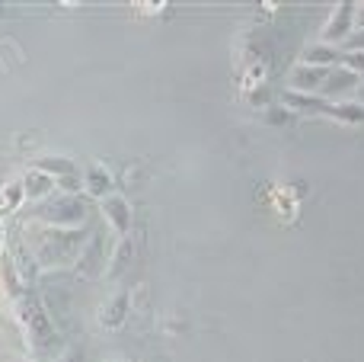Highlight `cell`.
Segmentation results:
<instances>
[{"instance_id":"obj_1","label":"cell","mask_w":364,"mask_h":362,"mask_svg":"<svg viewBox=\"0 0 364 362\" xmlns=\"http://www.w3.org/2000/svg\"><path fill=\"white\" fill-rule=\"evenodd\" d=\"M45 222L55 224V228H64V231H74L77 224H83L87 218V202L80 196H64V199H55V202L45 209Z\"/></svg>"},{"instance_id":"obj_2","label":"cell","mask_w":364,"mask_h":362,"mask_svg":"<svg viewBox=\"0 0 364 362\" xmlns=\"http://www.w3.org/2000/svg\"><path fill=\"white\" fill-rule=\"evenodd\" d=\"M19 318H23L26 331H29V337L36 340L38 346H45L51 340V327H48V318H45L42 311H38L32 301H19Z\"/></svg>"},{"instance_id":"obj_3","label":"cell","mask_w":364,"mask_h":362,"mask_svg":"<svg viewBox=\"0 0 364 362\" xmlns=\"http://www.w3.org/2000/svg\"><path fill=\"white\" fill-rule=\"evenodd\" d=\"M326 77H329V71H326V68H310V64H304V68H294V71H291V87H294V93H310V90H323Z\"/></svg>"},{"instance_id":"obj_4","label":"cell","mask_w":364,"mask_h":362,"mask_svg":"<svg viewBox=\"0 0 364 362\" xmlns=\"http://www.w3.org/2000/svg\"><path fill=\"white\" fill-rule=\"evenodd\" d=\"M352 19H355V4H339L336 16L329 19L326 32H323V45H333L336 38L352 36Z\"/></svg>"},{"instance_id":"obj_5","label":"cell","mask_w":364,"mask_h":362,"mask_svg":"<svg viewBox=\"0 0 364 362\" xmlns=\"http://www.w3.org/2000/svg\"><path fill=\"white\" fill-rule=\"evenodd\" d=\"M102 212H106L109 224H112L119 234H125V231L132 228V205H128L122 196H106L102 199Z\"/></svg>"},{"instance_id":"obj_6","label":"cell","mask_w":364,"mask_h":362,"mask_svg":"<svg viewBox=\"0 0 364 362\" xmlns=\"http://www.w3.org/2000/svg\"><path fill=\"white\" fill-rule=\"evenodd\" d=\"M284 106L288 109H301V113H329L333 103H326L323 96H310V93H284Z\"/></svg>"},{"instance_id":"obj_7","label":"cell","mask_w":364,"mask_h":362,"mask_svg":"<svg viewBox=\"0 0 364 362\" xmlns=\"http://www.w3.org/2000/svg\"><path fill=\"white\" fill-rule=\"evenodd\" d=\"M83 186L90 190V196H100V199H106V192H109V186H112V177H109L102 167H87V180H83Z\"/></svg>"},{"instance_id":"obj_8","label":"cell","mask_w":364,"mask_h":362,"mask_svg":"<svg viewBox=\"0 0 364 362\" xmlns=\"http://www.w3.org/2000/svg\"><path fill=\"white\" fill-rule=\"evenodd\" d=\"M358 87V74L352 71H339V74H329L326 83H323V93L333 96V93H348V90Z\"/></svg>"},{"instance_id":"obj_9","label":"cell","mask_w":364,"mask_h":362,"mask_svg":"<svg viewBox=\"0 0 364 362\" xmlns=\"http://www.w3.org/2000/svg\"><path fill=\"white\" fill-rule=\"evenodd\" d=\"M51 186H55V180L48 177V173H42V170H32L29 177H26V186H23V192L29 199H42L45 192L51 190Z\"/></svg>"},{"instance_id":"obj_10","label":"cell","mask_w":364,"mask_h":362,"mask_svg":"<svg viewBox=\"0 0 364 362\" xmlns=\"http://www.w3.org/2000/svg\"><path fill=\"white\" fill-rule=\"evenodd\" d=\"M339 48H333V45H314V48H307V55H304V61L310 64V68H323V64H333L339 61Z\"/></svg>"},{"instance_id":"obj_11","label":"cell","mask_w":364,"mask_h":362,"mask_svg":"<svg viewBox=\"0 0 364 362\" xmlns=\"http://www.w3.org/2000/svg\"><path fill=\"white\" fill-rule=\"evenodd\" d=\"M36 170L48 173L51 180H64V177H70V173H77V167L70 164V160H64V157H45Z\"/></svg>"},{"instance_id":"obj_12","label":"cell","mask_w":364,"mask_h":362,"mask_svg":"<svg viewBox=\"0 0 364 362\" xmlns=\"http://www.w3.org/2000/svg\"><path fill=\"white\" fill-rule=\"evenodd\" d=\"M329 115L342 122H364V106H352V103H342V106H329Z\"/></svg>"},{"instance_id":"obj_13","label":"cell","mask_w":364,"mask_h":362,"mask_svg":"<svg viewBox=\"0 0 364 362\" xmlns=\"http://www.w3.org/2000/svg\"><path fill=\"white\" fill-rule=\"evenodd\" d=\"M125 308H128V299H125V295H119V299H115V305L109 308V314H102V324H106V327H119L122 321H125Z\"/></svg>"},{"instance_id":"obj_14","label":"cell","mask_w":364,"mask_h":362,"mask_svg":"<svg viewBox=\"0 0 364 362\" xmlns=\"http://www.w3.org/2000/svg\"><path fill=\"white\" fill-rule=\"evenodd\" d=\"M26 192H23V186H10V190H6V196L0 199V205H4V212H10V209H16L19 205V199H23Z\"/></svg>"},{"instance_id":"obj_15","label":"cell","mask_w":364,"mask_h":362,"mask_svg":"<svg viewBox=\"0 0 364 362\" xmlns=\"http://www.w3.org/2000/svg\"><path fill=\"white\" fill-rule=\"evenodd\" d=\"M342 61H346V71L358 74V71H364V51H348V55H342Z\"/></svg>"},{"instance_id":"obj_16","label":"cell","mask_w":364,"mask_h":362,"mask_svg":"<svg viewBox=\"0 0 364 362\" xmlns=\"http://www.w3.org/2000/svg\"><path fill=\"white\" fill-rule=\"evenodd\" d=\"M250 103H252V106H265V103H269V93H265V90H252Z\"/></svg>"},{"instance_id":"obj_17","label":"cell","mask_w":364,"mask_h":362,"mask_svg":"<svg viewBox=\"0 0 364 362\" xmlns=\"http://www.w3.org/2000/svg\"><path fill=\"white\" fill-rule=\"evenodd\" d=\"M269 122H275V125H282V122H288V113H269Z\"/></svg>"},{"instance_id":"obj_18","label":"cell","mask_w":364,"mask_h":362,"mask_svg":"<svg viewBox=\"0 0 364 362\" xmlns=\"http://www.w3.org/2000/svg\"><path fill=\"white\" fill-rule=\"evenodd\" d=\"M355 23H358V26H361V29H364V6H361V10H358V13H355Z\"/></svg>"},{"instance_id":"obj_19","label":"cell","mask_w":364,"mask_h":362,"mask_svg":"<svg viewBox=\"0 0 364 362\" xmlns=\"http://www.w3.org/2000/svg\"><path fill=\"white\" fill-rule=\"evenodd\" d=\"M16 362H32V359H16Z\"/></svg>"}]
</instances>
